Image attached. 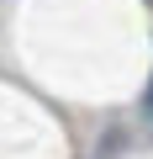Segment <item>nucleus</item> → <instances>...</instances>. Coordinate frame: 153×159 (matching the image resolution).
<instances>
[{"label":"nucleus","instance_id":"f257e3e1","mask_svg":"<svg viewBox=\"0 0 153 159\" xmlns=\"http://www.w3.org/2000/svg\"><path fill=\"white\" fill-rule=\"evenodd\" d=\"M142 106H148V117H153V85H148V96H142Z\"/></svg>","mask_w":153,"mask_h":159}]
</instances>
